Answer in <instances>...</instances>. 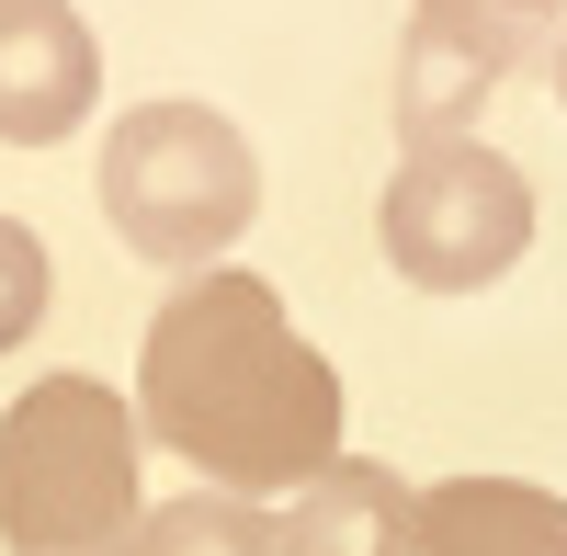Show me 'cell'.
<instances>
[{
  "instance_id": "obj_1",
  "label": "cell",
  "mask_w": 567,
  "mask_h": 556,
  "mask_svg": "<svg viewBox=\"0 0 567 556\" xmlns=\"http://www.w3.org/2000/svg\"><path fill=\"white\" fill-rule=\"evenodd\" d=\"M136 432L227 500H296L341 466V375L261 272H182L136 352Z\"/></svg>"
},
{
  "instance_id": "obj_2",
  "label": "cell",
  "mask_w": 567,
  "mask_h": 556,
  "mask_svg": "<svg viewBox=\"0 0 567 556\" xmlns=\"http://www.w3.org/2000/svg\"><path fill=\"white\" fill-rule=\"evenodd\" d=\"M136 398L103 375H34L0 409V545L12 556H114L148 500H136Z\"/></svg>"
},
{
  "instance_id": "obj_3",
  "label": "cell",
  "mask_w": 567,
  "mask_h": 556,
  "mask_svg": "<svg viewBox=\"0 0 567 556\" xmlns=\"http://www.w3.org/2000/svg\"><path fill=\"white\" fill-rule=\"evenodd\" d=\"M103 216L136 261L216 272L227 239L261 216V159L216 103H136L103 136Z\"/></svg>"
},
{
  "instance_id": "obj_4",
  "label": "cell",
  "mask_w": 567,
  "mask_h": 556,
  "mask_svg": "<svg viewBox=\"0 0 567 556\" xmlns=\"http://www.w3.org/2000/svg\"><path fill=\"white\" fill-rule=\"evenodd\" d=\"M374 239H386V261L420 296H477V285H499V272L534 250V182H523V159H499L488 136L409 148L386 205H374Z\"/></svg>"
},
{
  "instance_id": "obj_5",
  "label": "cell",
  "mask_w": 567,
  "mask_h": 556,
  "mask_svg": "<svg viewBox=\"0 0 567 556\" xmlns=\"http://www.w3.org/2000/svg\"><path fill=\"white\" fill-rule=\"evenodd\" d=\"M567 0H409V45H398V136L443 148L499 103L523 69L556 58Z\"/></svg>"
},
{
  "instance_id": "obj_6",
  "label": "cell",
  "mask_w": 567,
  "mask_h": 556,
  "mask_svg": "<svg viewBox=\"0 0 567 556\" xmlns=\"http://www.w3.org/2000/svg\"><path fill=\"white\" fill-rule=\"evenodd\" d=\"M103 103V45L69 0H0V136L12 148H58Z\"/></svg>"
},
{
  "instance_id": "obj_7",
  "label": "cell",
  "mask_w": 567,
  "mask_h": 556,
  "mask_svg": "<svg viewBox=\"0 0 567 556\" xmlns=\"http://www.w3.org/2000/svg\"><path fill=\"white\" fill-rule=\"evenodd\" d=\"M284 556H420V488L386 454H341L272 512Z\"/></svg>"
},
{
  "instance_id": "obj_8",
  "label": "cell",
  "mask_w": 567,
  "mask_h": 556,
  "mask_svg": "<svg viewBox=\"0 0 567 556\" xmlns=\"http://www.w3.org/2000/svg\"><path fill=\"white\" fill-rule=\"evenodd\" d=\"M420 556H567V500L534 477H443L420 488Z\"/></svg>"
},
{
  "instance_id": "obj_9",
  "label": "cell",
  "mask_w": 567,
  "mask_h": 556,
  "mask_svg": "<svg viewBox=\"0 0 567 556\" xmlns=\"http://www.w3.org/2000/svg\"><path fill=\"white\" fill-rule=\"evenodd\" d=\"M125 556H284V534H272L261 500L194 488V500H159V512L125 534Z\"/></svg>"
},
{
  "instance_id": "obj_10",
  "label": "cell",
  "mask_w": 567,
  "mask_h": 556,
  "mask_svg": "<svg viewBox=\"0 0 567 556\" xmlns=\"http://www.w3.org/2000/svg\"><path fill=\"white\" fill-rule=\"evenodd\" d=\"M45 296H58V272H45V239L23 216H0V352H23V330L45 318Z\"/></svg>"
},
{
  "instance_id": "obj_11",
  "label": "cell",
  "mask_w": 567,
  "mask_h": 556,
  "mask_svg": "<svg viewBox=\"0 0 567 556\" xmlns=\"http://www.w3.org/2000/svg\"><path fill=\"white\" fill-rule=\"evenodd\" d=\"M556 103H567V45H556Z\"/></svg>"
}]
</instances>
